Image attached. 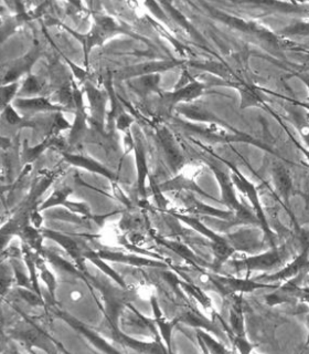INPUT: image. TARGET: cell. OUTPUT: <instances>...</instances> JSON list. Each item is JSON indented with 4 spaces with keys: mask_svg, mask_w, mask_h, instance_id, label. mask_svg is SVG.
<instances>
[{
    "mask_svg": "<svg viewBox=\"0 0 309 354\" xmlns=\"http://www.w3.org/2000/svg\"><path fill=\"white\" fill-rule=\"evenodd\" d=\"M22 254L25 258L26 265H27L29 278L31 280V285L34 292L38 293L39 296L42 297L41 289L39 286L38 281V267H37V256L38 254H32L31 248L27 246L26 243H22ZM43 298V297H42Z\"/></svg>",
    "mask_w": 309,
    "mask_h": 354,
    "instance_id": "31",
    "label": "cell"
},
{
    "mask_svg": "<svg viewBox=\"0 0 309 354\" xmlns=\"http://www.w3.org/2000/svg\"><path fill=\"white\" fill-rule=\"evenodd\" d=\"M83 256H84L86 259L90 260L92 263L97 266V268L102 271L103 274H108L110 279H113L116 283H119L121 289H127L126 281H125L124 278L121 274H119V272H116L113 268H110V266L106 263V260L99 257L97 252L91 250V249L90 250L86 249V250L83 252Z\"/></svg>",
    "mask_w": 309,
    "mask_h": 354,
    "instance_id": "27",
    "label": "cell"
},
{
    "mask_svg": "<svg viewBox=\"0 0 309 354\" xmlns=\"http://www.w3.org/2000/svg\"><path fill=\"white\" fill-rule=\"evenodd\" d=\"M290 248L287 243L270 247L262 254H255L252 257L240 258V259L229 260L232 268L237 272H246V277L254 271H262L265 274H270L272 271L279 270L290 263Z\"/></svg>",
    "mask_w": 309,
    "mask_h": 354,
    "instance_id": "3",
    "label": "cell"
},
{
    "mask_svg": "<svg viewBox=\"0 0 309 354\" xmlns=\"http://www.w3.org/2000/svg\"><path fill=\"white\" fill-rule=\"evenodd\" d=\"M222 163L226 164L232 171V180L235 183V186H237L240 189L241 193L248 199V202L253 207L254 213L257 215L259 219V228L263 232V241L270 245V247L277 246V236L276 232L272 230L270 227V219L268 217V213L263 206L261 199H259V191H257V186L254 185L253 183L246 180V177L239 171L237 166L230 163L228 160L220 158Z\"/></svg>",
    "mask_w": 309,
    "mask_h": 354,
    "instance_id": "4",
    "label": "cell"
},
{
    "mask_svg": "<svg viewBox=\"0 0 309 354\" xmlns=\"http://www.w3.org/2000/svg\"><path fill=\"white\" fill-rule=\"evenodd\" d=\"M149 182H150V189H152V195H154V199H156L158 207L161 208V209H166L167 206H168V201L163 196V192L160 189L159 184H157L154 177L152 176L149 177Z\"/></svg>",
    "mask_w": 309,
    "mask_h": 354,
    "instance_id": "39",
    "label": "cell"
},
{
    "mask_svg": "<svg viewBox=\"0 0 309 354\" xmlns=\"http://www.w3.org/2000/svg\"><path fill=\"white\" fill-rule=\"evenodd\" d=\"M160 77L157 73L154 75H143L134 82V88L139 93L147 94L152 91H157Z\"/></svg>",
    "mask_w": 309,
    "mask_h": 354,
    "instance_id": "34",
    "label": "cell"
},
{
    "mask_svg": "<svg viewBox=\"0 0 309 354\" xmlns=\"http://www.w3.org/2000/svg\"><path fill=\"white\" fill-rule=\"evenodd\" d=\"M231 297L229 324H226L217 313L219 322L235 350L243 354L250 353L253 351L255 344L248 341V335H246V319H244V310H243V295H233Z\"/></svg>",
    "mask_w": 309,
    "mask_h": 354,
    "instance_id": "5",
    "label": "cell"
},
{
    "mask_svg": "<svg viewBox=\"0 0 309 354\" xmlns=\"http://www.w3.org/2000/svg\"><path fill=\"white\" fill-rule=\"evenodd\" d=\"M287 119L301 134L303 141L309 149V110L303 106V102L295 100H287L283 104Z\"/></svg>",
    "mask_w": 309,
    "mask_h": 354,
    "instance_id": "11",
    "label": "cell"
},
{
    "mask_svg": "<svg viewBox=\"0 0 309 354\" xmlns=\"http://www.w3.org/2000/svg\"><path fill=\"white\" fill-rule=\"evenodd\" d=\"M159 187L163 193L165 192H179V193L180 192H189V193L199 194L208 199H212L215 202H220V199L209 195L195 182L192 177L187 176V175H177L174 178L160 184Z\"/></svg>",
    "mask_w": 309,
    "mask_h": 354,
    "instance_id": "15",
    "label": "cell"
},
{
    "mask_svg": "<svg viewBox=\"0 0 309 354\" xmlns=\"http://www.w3.org/2000/svg\"><path fill=\"white\" fill-rule=\"evenodd\" d=\"M305 321H306V326L307 329H308V335H307L306 343H305V346L308 348L309 346V311L307 313L306 317H305Z\"/></svg>",
    "mask_w": 309,
    "mask_h": 354,
    "instance_id": "46",
    "label": "cell"
},
{
    "mask_svg": "<svg viewBox=\"0 0 309 354\" xmlns=\"http://www.w3.org/2000/svg\"><path fill=\"white\" fill-rule=\"evenodd\" d=\"M158 243L168 247L170 250L176 252L178 256L183 258L188 263L193 267H202V268H212V263H209L206 260L197 256L185 243H177V241H167L163 239H158Z\"/></svg>",
    "mask_w": 309,
    "mask_h": 354,
    "instance_id": "25",
    "label": "cell"
},
{
    "mask_svg": "<svg viewBox=\"0 0 309 354\" xmlns=\"http://www.w3.org/2000/svg\"><path fill=\"white\" fill-rule=\"evenodd\" d=\"M30 221L32 226L36 228H40L42 226V221H43V217H42L41 213L39 208H33L30 213Z\"/></svg>",
    "mask_w": 309,
    "mask_h": 354,
    "instance_id": "44",
    "label": "cell"
},
{
    "mask_svg": "<svg viewBox=\"0 0 309 354\" xmlns=\"http://www.w3.org/2000/svg\"><path fill=\"white\" fill-rule=\"evenodd\" d=\"M158 138L171 171L174 173L179 171L186 165V156L177 144L174 136L163 127L158 131Z\"/></svg>",
    "mask_w": 309,
    "mask_h": 354,
    "instance_id": "12",
    "label": "cell"
},
{
    "mask_svg": "<svg viewBox=\"0 0 309 354\" xmlns=\"http://www.w3.org/2000/svg\"><path fill=\"white\" fill-rule=\"evenodd\" d=\"M150 304H152V313H154V324L158 328L160 337H163L166 344L168 346L169 352H171V337H172V330L177 324L176 320L174 319L172 321H169L163 317L157 299L154 298V296L150 298Z\"/></svg>",
    "mask_w": 309,
    "mask_h": 354,
    "instance_id": "24",
    "label": "cell"
},
{
    "mask_svg": "<svg viewBox=\"0 0 309 354\" xmlns=\"http://www.w3.org/2000/svg\"><path fill=\"white\" fill-rule=\"evenodd\" d=\"M132 122H134V120L130 114H119V115L116 116V129L121 131V132H128L130 127H132Z\"/></svg>",
    "mask_w": 309,
    "mask_h": 354,
    "instance_id": "42",
    "label": "cell"
},
{
    "mask_svg": "<svg viewBox=\"0 0 309 354\" xmlns=\"http://www.w3.org/2000/svg\"><path fill=\"white\" fill-rule=\"evenodd\" d=\"M212 283L215 285V292L220 293L223 298L233 295H243L246 292H253L259 289H275L279 283H268V282L257 281V280L246 278H237L232 276H222L218 274H210Z\"/></svg>",
    "mask_w": 309,
    "mask_h": 354,
    "instance_id": "9",
    "label": "cell"
},
{
    "mask_svg": "<svg viewBox=\"0 0 309 354\" xmlns=\"http://www.w3.org/2000/svg\"><path fill=\"white\" fill-rule=\"evenodd\" d=\"M18 88H19V83L18 82L10 83V84L3 86V90H1V94H3V108H6L10 103V101L14 100V97L19 92Z\"/></svg>",
    "mask_w": 309,
    "mask_h": 354,
    "instance_id": "40",
    "label": "cell"
},
{
    "mask_svg": "<svg viewBox=\"0 0 309 354\" xmlns=\"http://www.w3.org/2000/svg\"><path fill=\"white\" fill-rule=\"evenodd\" d=\"M39 57H40V50L37 48V49H33L32 51H30L29 55L25 57V58L20 59L19 61L14 62V66H11L10 69L6 73L5 77H3V86L17 82L18 77L23 72H29L34 62L38 60Z\"/></svg>",
    "mask_w": 309,
    "mask_h": 354,
    "instance_id": "23",
    "label": "cell"
},
{
    "mask_svg": "<svg viewBox=\"0 0 309 354\" xmlns=\"http://www.w3.org/2000/svg\"><path fill=\"white\" fill-rule=\"evenodd\" d=\"M285 162L290 163L286 160H274L270 164V177H272V189H273V196L276 201L283 206L287 214L290 216V221L294 225H298L296 221L295 215L292 213V207H290V198L295 196L298 193L296 189L295 184H294V178H292V171L285 165Z\"/></svg>",
    "mask_w": 309,
    "mask_h": 354,
    "instance_id": "6",
    "label": "cell"
},
{
    "mask_svg": "<svg viewBox=\"0 0 309 354\" xmlns=\"http://www.w3.org/2000/svg\"><path fill=\"white\" fill-rule=\"evenodd\" d=\"M42 232H43L44 237L49 238L51 241H55L58 245H60L68 252V254L71 256L72 259L74 260L75 263H77V266H79V269L82 271L83 274L88 276V272L86 267V258L83 256L84 250L81 248L77 241H75L73 238L69 237V236L61 234V232H53V230H43Z\"/></svg>",
    "mask_w": 309,
    "mask_h": 354,
    "instance_id": "13",
    "label": "cell"
},
{
    "mask_svg": "<svg viewBox=\"0 0 309 354\" xmlns=\"http://www.w3.org/2000/svg\"><path fill=\"white\" fill-rule=\"evenodd\" d=\"M59 317H60L62 320L66 321V324H70V326L73 328V329L77 330L79 333L84 335L86 339H88V341L94 344V346L99 348L101 351L106 352V353H115V352H119V350H116L113 346H110L106 341L103 339L102 337H99L97 333L93 331V330L90 329L88 326L86 324H83L80 321L77 320V319L73 318L71 315H68L66 313H59Z\"/></svg>",
    "mask_w": 309,
    "mask_h": 354,
    "instance_id": "16",
    "label": "cell"
},
{
    "mask_svg": "<svg viewBox=\"0 0 309 354\" xmlns=\"http://www.w3.org/2000/svg\"><path fill=\"white\" fill-rule=\"evenodd\" d=\"M134 152H135L136 166H137V189L141 198H146V178L148 177L149 169L147 165L146 153L143 149V143L139 138H136L134 144Z\"/></svg>",
    "mask_w": 309,
    "mask_h": 354,
    "instance_id": "22",
    "label": "cell"
},
{
    "mask_svg": "<svg viewBox=\"0 0 309 354\" xmlns=\"http://www.w3.org/2000/svg\"><path fill=\"white\" fill-rule=\"evenodd\" d=\"M181 277L182 280H180V287H181L182 290L185 291L188 296H190L191 298L195 299L196 301L201 304L204 309L213 310L212 300L206 293V290H203L201 287H199L190 279H188L187 277Z\"/></svg>",
    "mask_w": 309,
    "mask_h": 354,
    "instance_id": "28",
    "label": "cell"
},
{
    "mask_svg": "<svg viewBox=\"0 0 309 354\" xmlns=\"http://www.w3.org/2000/svg\"><path fill=\"white\" fill-rule=\"evenodd\" d=\"M210 14L215 17V19L220 20L226 25L235 28L237 30L242 31L244 33H248L250 36L255 37L261 44H264L266 49L270 50L272 53H283L286 50H301V47H297L295 42H292L285 37L276 35L273 31H270L264 26L259 25L255 21L251 20L243 19L239 17L231 16V15L224 14L221 11L215 10V8H209Z\"/></svg>",
    "mask_w": 309,
    "mask_h": 354,
    "instance_id": "2",
    "label": "cell"
},
{
    "mask_svg": "<svg viewBox=\"0 0 309 354\" xmlns=\"http://www.w3.org/2000/svg\"><path fill=\"white\" fill-rule=\"evenodd\" d=\"M204 162L213 171L215 180L220 186L221 204L226 206L228 209L235 215V219L232 221V223L221 227V228L222 230H229L230 227L237 226V225H254V226L259 227V219L254 213V210L242 204L237 198L235 189V183L232 180V177H230V175L223 169H221L220 166L215 163L211 155L209 154L208 158H204Z\"/></svg>",
    "mask_w": 309,
    "mask_h": 354,
    "instance_id": "1",
    "label": "cell"
},
{
    "mask_svg": "<svg viewBox=\"0 0 309 354\" xmlns=\"http://www.w3.org/2000/svg\"><path fill=\"white\" fill-rule=\"evenodd\" d=\"M43 257L47 258L50 263H52L53 266H55L57 268L66 271L68 274H74V276H82V274H84L80 269L75 268L74 265H72L69 261L62 259V258L59 257L57 254H52V252H44ZM84 276H86V274H84Z\"/></svg>",
    "mask_w": 309,
    "mask_h": 354,
    "instance_id": "35",
    "label": "cell"
},
{
    "mask_svg": "<svg viewBox=\"0 0 309 354\" xmlns=\"http://www.w3.org/2000/svg\"><path fill=\"white\" fill-rule=\"evenodd\" d=\"M299 301H301V304H309V274L307 276L305 282L301 285Z\"/></svg>",
    "mask_w": 309,
    "mask_h": 354,
    "instance_id": "45",
    "label": "cell"
},
{
    "mask_svg": "<svg viewBox=\"0 0 309 354\" xmlns=\"http://www.w3.org/2000/svg\"><path fill=\"white\" fill-rule=\"evenodd\" d=\"M281 36L285 38L292 36L309 37V21H297L288 26L281 31Z\"/></svg>",
    "mask_w": 309,
    "mask_h": 354,
    "instance_id": "36",
    "label": "cell"
},
{
    "mask_svg": "<svg viewBox=\"0 0 309 354\" xmlns=\"http://www.w3.org/2000/svg\"><path fill=\"white\" fill-rule=\"evenodd\" d=\"M294 77H298L301 82L306 86V88H308L309 91V69H301L298 70V71H295V73H292ZM303 106L305 108L308 109L309 110V104L308 103H303Z\"/></svg>",
    "mask_w": 309,
    "mask_h": 354,
    "instance_id": "43",
    "label": "cell"
},
{
    "mask_svg": "<svg viewBox=\"0 0 309 354\" xmlns=\"http://www.w3.org/2000/svg\"><path fill=\"white\" fill-rule=\"evenodd\" d=\"M63 158L71 165L88 169V171H92L94 174L102 175L112 183L116 182V176L113 171H110V169H106V166L102 165L93 158H88L84 155L70 154V153H63Z\"/></svg>",
    "mask_w": 309,
    "mask_h": 354,
    "instance_id": "18",
    "label": "cell"
},
{
    "mask_svg": "<svg viewBox=\"0 0 309 354\" xmlns=\"http://www.w3.org/2000/svg\"><path fill=\"white\" fill-rule=\"evenodd\" d=\"M20 238H21L22 243H26L27 246L30 247L33 249L36 254H41L44 256L46 250L43 249V239L44 235L42 230H39L34 226H27L18 234Z\"/></svg>",
    "mask_w": 309,
    "mask_h": 354,
    "instance_id": "29",
    "label": "cell"
},
{
    "mask_svg": "<svg viewBox=\"0 0 309 354\" xmlns=\"http://www.w3.org/2000/svg\"><path fill=\"white\" fill-rule=\"evenodd\" d=\"M182 193H185L180 195V199L185 205V210L182 213L191 216L201 215L208 216V217H215V218L229 221V224L235 219V215L229 209L221 210L219 208L209 206V205L202 204L200 201L193 196V193H189L187 195H186V192H182Z\"/></svg>",
    "mask_w": 309,
    "mask_h": 354,
    "instance_id": "10",
    "label": "cell"
},
{
    "mask_svg": "<svg viewBox=\"0 0 309 354\" xmlns=\"http://www.w3.org/2000/svg\"><path fill=\"white\" fill-rule=\"evenodd\" d=\"M235 88L240 93L241 110H246L248 108H261L270 112V105L265 101V97L263 95L261 88H257L254 84H250L246 81H241V82L237 83Z\"/></svg>",
    "mask_w": 309,
    "mask_h": 354,
    "instance_id": "14",
    "label": "cell"
},
{
    "mask_svg": "<svg viewBox=\"0 0 309 354\" xmlns=\"http://www.w3.org/2000/svg\"><path fill=\"white\" fill-rule=\"evenodd\" d=\"M197 340L201 346L204 353H229L230 348H226L223 343L215 340V337L203 329H197Z\"/></svg>",
    "mask_w": 309,
    "mask_h": 354,
    "instance_id": "30",
    "label": "cell"
},
{
    "mask_svg": "<svg viewBox=\"0 0 309 354\" xmlns=\"http://www.w3.org/2000/svg\"><path fill=\"white\" fill-rule=\"evenodd\" d=\"M14 106L25 112H61L66 111L64 106H59L50 102L48 97H18L14 100Z\"/></svg>",
    "mask_w": 309,
    "mask_h": 354,
    "instance_id": "20",
    "label": "cell"
},
{
    "mask_svg": "<svg viewBox=\"0 0 309 354\" xmlns=\"http://www.w3.org/2000/svg\"><path fill=\"white\" fill-rule=\"evenodd\" d=\"M206 88H207L206 83L196 80L195 77H191L189 71L183 70L179 82L175 86L174 91L163 94L161 97L160 100L161 109L170 114L171 111L174 110L176 105L179 103L191 102L202 97L206 92Z\"/></svg>",
    "mask_w": 309,
    "mask_h": 354,
    "instance_id": "7",
    "label": "cell"
},
{
    "mask_svg": "<svg viewBox=\"0 0 309 354\" xmlns=\"http://www.w3.org/2000/svg\"><path fill=\"white\" fill-rule=\"evenodd\" d=\"M71 194L72 188L68 187V186L57 188V189L53 192L52 195H51L47 201H44V202L40 205V207H38L39 210L42 212V210L49 209V208L55 207V206H59V205L64 206V204L68 202V197H69Z\"/></svg>",
    "mask_w": 309,
    "mask_h": 354,
    "instance_id": "32",
    "label": "cell"
},
{
    "mask_svg": "<svg viewBox=\"0 0 309 354\" xmlns=\"http://www.w3.org/2000/svg\"><path fill=\"white\" fill-rule=\"evenodd\" d=\"M114 340L121 343L123 346L132 348L134 351L141 352V353H158V352H169L168 348L163 346V343L154 341V342H141L136 340L134 337L124 335L119 329H112Z\"/></svg>",
    "mask_w": 309,
    "mask_h": 354,
    "instance_id": "17",
    "label": "cell"
},
{
    "mask_svg": "<svg viewBox=\"0 0 309 354\" xmlns=\"http://www.w3.org/2000/svg\"><path fill=\"white\" fill-rule=\"evenodd\" d=\"M99 257L113 263H126V265L135 266V267H143V266H150V267H166L167 263L157 261V260L148 259V258L137 257L134 254H126L123 252H114L110 250H97Z\"/></svg>",
    "mask_w": 309,
    "mask_h": 354,
    "instance_id": "19",
    "label": "cell"
},
{
    "mask_svg": "<svg viewBox=\"0 0 309 354\" xmlns=\"http://www.w3.org/2000/svg\"><path fill=\"white\" fill-rule=\"evenodd\" d=\"M86 92H88V101L91 105L92 121L94 124H99L103 129L105 119L104 97L91 84L86 86Z\"/></svg>",
    "mask_w": 309,
    "mask_h": 354,
    "instance_id": "26",
    "label": "cell"
},
{
    "mask_svg": "<svg viewBox=\"0 0 309 354\" xmlns=\"http://www.w3.org/2000/svg\"><path fill=\"white\" fill-rule=\"evenodd\" d=\"M68 129H72V125L69 124V122L64 119V116L61 114V112H58L53 119L51 134L52 136H57V134H59L61 131L68 130Z\"/></svg>",
    "mask_w": 309,
    "mask_h": 354,
    "instance_id": "41",
    "label": "cell"
},
{
    "mask_svg": "<svg viewBox=\"0 0 309 354\" xmlns=\"http://www.w3.org/2000/svg\"><path fill=\"white\" fill-rule=\"evenodd\" d=\"M180 61H163V62H148V64H138V66L126 68L121 72V77H143V75H154L158 71H166L179 66Z\"/></svg>",
    "mask_w": 309,
    "mask_h": 354,
    "instance_id": "21",
    "label": "cell"
},
{
    "mask_svg": "<svg viewBox=\"0 0 309 354\" xmlns=\"http://www.w3.org/2000/svg\"><path fill=\"white\" fill-rule=\"evenodd\" d=\"M41 91V84L38 79L32 75H29L27 80L23 83L21 90L18 92L19 97H26V95H32V94L39 93Z\"/></svg>",
    "mask_w": 309,
    "mask_h": 354,
    "instance_id": "38",
    "label": "cell"
},
{
    "mask_svg": "<svg viewBox=\"0 0 309 354\" xmlns=\"http://www.w3.org/2000/svg\"><path fill=\"white\" fill-rule=\"evenodd\" d=\"M69 31L82 42L86 64H88V55L95 46H101L105 40H108L110 37L115 36L117 33L132 35L125 28L117 25L113 18L108 16H95V24L92 27L91 31L86 33V35H79L74 31Z\"/></svg>",
    "mask_w": 309,
    "mask_h": 354,
    "instance_id": "8",
    "label": "cell"
},
{
    "mask_svg": "<svg viewBox=\"0 0 309 354\" xmlns=\"http://www.w3.org/2000/svg\"><path fill=\"white\" fill-rule=\"evenodd\" d=\"M37 267H38L40 277L43 280L44 283L47 286L48 291H49L50 296L55 298V290H57V279H55L54 274L52 271L48 268L47 263L44 261L43 258L40 257V254L37 256Z\"/></svg>",
    "mask_w": 309,
    "mask_h": 354,
    "instance_id": "33",
    "label": "cell"
},
{
    "mask_svg": "<svg viewBox=\"0 0 309 354\" xmlns=\"http://www.w3.org/2000/svg\"><path fill=\"white\" fill-rule=\"evenodd\" d=\"M3 114H5L6 121L8 122L9 124L12 127H32L30 122H26L25 120L20 118L19 114L17 113L16 108L11 104L7 105L3 108Z\"/></svg>",
    "mask_w": 309,
    "mask_h": 354,
    "instance_id": "37",
    "label": "cell"
}]
</instances>
